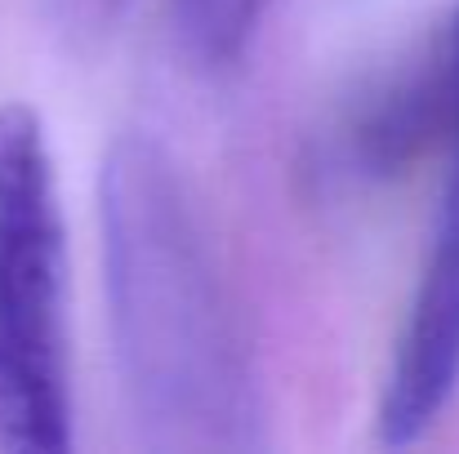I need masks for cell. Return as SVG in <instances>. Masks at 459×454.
<instances>
[{"label": "cell", "instance_id": "6da1fadb", "mask_svg": "<svg viewBox=\"0 0 459 454\" xmlns=\"http://www.w3.org/2000/svg\"><path fill=\"white\" fill-rule=\"evenodd\" d=\"M112 352L148 450H259V370L192 196L148 134H121L99 178Z\"/></svg>", "mask_w": 459, "mask_h": 454}, {"label": "cell", "instance_id": "7a4b0ae2", "mask_svg": "<svg viewBox=\"0 0 459 454\" xmlns=\"http://www.w3.org/2000/svg\"><path fill=\"white\" fill-rule=\"evenodd\" d=\"M67 241L40 116L0 103V450H72Z\"/></svg>", "mask_w": 459, "mask_h": 454}, {"label": "cell", "instance_id": "3957f363", "mask_svg": "<svg viewBox=\"0 0 459 454\" xmlns=\"http://www.w3.org/2000/svg\"><path fill=\"white\" fill-rule=\"evenodd\" d=\"M446 40L455 63V121L442 148L446 178H442L429 254L406 307V321L397 330L393 365L375 410V433L384 446L420 441L459 392V9L446 22Z\"/></svg>", "mask_w": 459, "mask_h": 454}, {"label": "cell", "instance_id": "277c9868", "mask_svg": "<svg viewBox=\"0 0 459 454\" xmlns=\"http://www.w3.org/2000/svg\"><path fill=\"white\" fill-rule=\"evenodd\" d=\"M455 121V63L446 27L406 63L375 76L325 134V169L384 183L429 148H446Z\"/></svg>", "mask_w": 459, "mask_h": 454}, {"label": "cell", "instance_id": "5b68a950", "mask_svg": "<svg viewBox=\"0 0 459 454\" xmlns=\"http://www.w3.org/2000/svg\"><path fill=\"white\" fill-rule=\"evenodd\" d=\"M273 0H174V36L201 72H232L268 13Z\"/></svg>", "mask_w": 459, "mask_h": 454}]
</instances>
